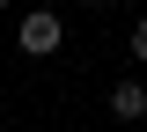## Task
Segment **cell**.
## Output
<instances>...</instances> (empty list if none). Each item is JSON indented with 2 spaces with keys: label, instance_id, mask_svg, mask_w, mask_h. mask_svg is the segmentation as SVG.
Returning a JSON list of instances; mask_svg holds the SVG:
<instances>
[{
  "label": "cell",
  "instance_id": "5",
  "mask_svg": "<svg viewBox=\"0 0 147 132\" xmlns=\"http://www.w3.org/2000/svg\"><path fill=\"white\" fill-rule=\"evenodd\" d=\"M0 7H7V0H0Z\"/></svg>",
  "mask_w": 147,
  "mask_h": 132
},
{
  "label": "cell",
  "instance_id": "1",
  "mask_svg": "<svg viewBox=\"0 0 147 132\" xmlns=\"http://www.w3.org/2000/svg\"><path fill=\"white\" fill-rule=\"evenodd\" d=\"M22 52H30V59H52L59 52V44H66V29H59V15H52V7H37V15H22Z\"/></svg>",
  "mask_w": 147,
  "mask_h": 132
},
{
  "label": "cell",
  "instance_id": "4",
  "mask_svg": "<svg viewBox=\"0 0 147 132\" xmlns=\"http://www.w3.org/2000/svg\"><path fill=\"white\" fill-rule=\"evenodd\" d=\"M81 7H103V0H81Z\"/></svg>",
  "mask_w": 147,
  "mask_h": 132
},
{
  "label": "cell",
  "instance_id": "2",
  "mask_svg": "<svg viewBox=\"0 0 147 132\" xmlns=\"http://www.w3.org/2000/svg\"><path fill=\"white\" fill-rule=\"evenodd\" d=\"M110 117H118V132H125V125H140V117H147V81H118V88H110Z\"/></svg>",
  "mask_w": 147,
  "mask_h": 132
},
{
  "label": "cell",
  "instance_id": "3",
  "mask_svg": "<svg viewBox=\"0 0 147 132\" xmlns=\"http://www.w3.org/2000/svg\"><path fill=\"white\" fill-rule=\"evenodd\" d=\"M132 59H140V66H147V15L132 22Z\"/></svg>",
  "mask_w": 147,
  "mask_h": 132
}]
</instances>
